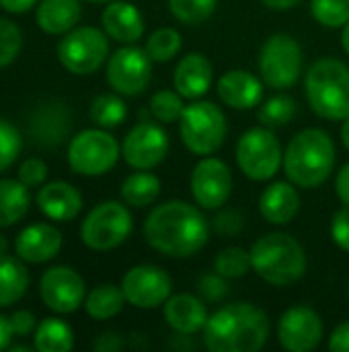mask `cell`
<instances>
[{
	"mask_svg": "<svg viewBox=\"0 0 349 352\" xmlns=\"http://www.w3.org/2000/svg\"><path fill=\"white\" fill-rule=\"evenodd\" d=\"M6 252H8V241L4 235H0V256H6Z\"/></svg>",
	"mask_w": 349,
	"mask_h": 352,
	"instance_id": "obj_55",
	"label": "cell"
},
{
	"mask_svg": "<svg viewBox=\"0 0 349 352\" xmlns=\"http://www.w3.org/2000/svg\"><path fill=\"white\" fill-rule=\"evenodd\" d=\"M109 35L97 27H76L58 43L62 66L78 76L97 72L109 56Z\"/></svg>",
	"mask_w": 349,
	"mask_h": 352,
	"instance_id": "obj_11",
	"label": "cell"
},
{
	"mask_svg": "<svg viewBox=\"0 0 349 352\" xmlns=\"http://www.w3.org/2000/svg\"><path fill=\"white\" fill-rule=\"evenodd\" d=\"M183 39L179 35L177 29L173 27H160L154 33H150V37L146 39V54L150 56L152 62H169L173 60L179 52H181Z\"/></svg>",
	"mask_w": 349,
	"mask_h": 352,
	"instance_id": "obj_33",
	"label": "cell"
},
{
	"mask_svg": "<svg viewBox=\"0 0 349 352\" xmlns=\"http://www.w3.org/2000/svg\"><path fill=\"white\" fill-rule=\"evenodd\" d=\"M212 229L220 235V237H234L245 229V217L241 210L237 208H226L220 210L212 223Z\"/></svg>",
	"mask_w": 349,
	"mask_h": 352,
	"instance_id": "obj_41",
	"label": "cell"
},
{
	"mask_svg": "<svg viewBox=\"0 0 349 352\" xmlns=\"http://www.w3.org/2000/svg\"><path fill=\"white\" fill-rule=\"evenodd\" d=\"M88 2H111V0H88Z\"/></svg>",
	"mask_w": 349,
	"mask_h": 352,
	"instance_id": "obj_56",
	"label": "cell"
},
{
	"mask_svg": "<svg viewBox=\"0 0 349 352\" xmlns=\"http://www.w3.org/2000/svg\"><path fill=\"white\" fill-rule=\"evenodd\" d=\"M123 346H125V340L117 332H105L93 344V349L97 352H119Z\"/></svg>",
	"mask_w": 349,
	"mask_h": 352,
	"instance_id": "obj_46",
	"label": "cell"
},
{
	"mask_svg": "<svg viewBox=\"0 0 349 352\" xmlns=\"http://www.w3.org/2000/svg\"><path fill=\"white\" fill-rule=\"evenodd\" d=\"M84 280L68 266H53L43 272L39 280V297L47 309L56 314H74L84 305Z\"/></svg>",
	"mask_w": 349,
	"mask_h": 352,
	"instance_id": "obj_16",
	"label": "cell"
},
{
	"mask_svg": "<svg viewBox=\"0 0 349 352\" xmlns=\"http://www.w3.org/2000/svg\"><path fill=\"white\" fill-rule=\"evenodd\" d=\"M37 208L49 219L68 223L78 217L82 210V194L68 182H51L45 184L37 192Z\"/></svg>",
	"mask_w": 349,
	"mask_h": 352,
	"instance_id": "obj_22",
	"label": "cell"
},
{
	"mask_svg": "<svg viewBox=\"0 0 349 352\" xmlns=\"http://www.w3.org/2000/svg\"><path fill=\"white\" fill-rule=\"evenodd\" d=\"M294 116H296V101L290 95H276L267 99L257 111L261 126H267V128H282L290 124Z\"/></svg>",
	"mask_w": 349,
	"mask_h": 352,
	"instance_id": "obj_34",
	"label": "cell"
},
{
	"mask_svg": "<svg viewBox=\"0 0 349 352\" xmlns=\"http://www.w3.org/2000/svg\"><path fill=\"white\" fill-rule=\"evenodd\" d=\"M232 192L230 167L218 157H204L193 167L191 173V194L193 200L204 210H216L224 206Z\"/></svg>",
	"mask_w": 349,
	"mask_h": 352,
	"instance_id": "obj_14",
	"label": "cell"
},
{
	"mask_svg": "<svg viewBox=\"0 0 349 352\" xmlns=\"http://www.w3.org/2000/svg\"><path fill=\"white\" fill-rule=\"evenodd\" d=\"M341 47L346 50V54L349 56V23L344 25V31H341Z\"/></svg>",
	"mask_w": 349,
	"mask_h": 352,
	"instance_id": "obj_53",
	"label": "cell"
},
{
	"mask_svg": "<svg viewBox=\"0 0 349 352\" xmlns=\"http://www.w3.org/2000/svg\"><path fill=\"white\" fill-rule=\"evenodd\" d=\"M33 346L39 352H68L74 346L72 328L58 318H47L35 328Z\"/></svg>",
	"mask_w": 349,
	"mask_h": 352,
	"instance_id": "obj_30",
	"label": "cell"
},
{
	"mask_svg": "<svg viewBox=\"0 0 349 352\" xmlns=\"http://www.w3.org/2000/svg\"><path fill=\"white\" fill-rule=\"evenodd\" d=\"M163 314H165V322L181 336L204 332L206 322L210 318L206 305L195 295H189V293L169 297Z\"/></svg>",
	"mask_w": 349,
	"mask_h": 352,
	"instance_id": "obj_24",
	"label": "cell"
},
{
	"mask_svg": "<svg viewBox=\"0 0 349 352\" xmlns=\"http://www.w3.org/2000/svg\"><path fill=\"white\" fill-rule=\"evenodd\" d=\"M197 291L208 299V301H222L228 293V285L226 278L222 274H206L202 276V280L197 283Z\"/></svg>",
	"mask_w": 349,
	"mask_h": 352,
	"instance_id": "obj_43",
	"label": "cell"
},
{
	"mask_svg": "<svg viewBox=\"0 0 349 352\" xmlns=\"http://www.w3.org/2000/svg\"><path fill=\"white\" fill-rule=\"evenodd\" d=\"M125 295L121 291V287L115 285H101L97 289H93L86 299H84V309L93 320H111L115 318L123 305H125Z\"/></svg>",
	"mask_w": 349,
	"mask_h": 352,
	"instance_id": "obj_31",
	"label": "cell"
},
{
	"mask_svg": "<svg viewBox=\"0 0 349 352\" xmlns=\"http://www.w3.org/2000/svg\"><path fill=\"white\" fill-rule=\"evenodd\" d=\"M331 237L344 252H349V206L337 210L331 221Z\"/></svg>",
	"mask_w": 349,
	"mask_h": 352,
	"instance_id": "obj_44",
	"label": "cell"
},
{
	"mask_svg": "<svg viewBox=\"0 0 349 352\" xmlns=\"http://www.w3.org/2000/svg\"><path fill=\"white\" fill-rule=\"evenodd\" d=\"M10 326H12L14 336H27L37 328V320L31 311L21 309V311H14L10 316Z\"/></svg>",
	"mask_w": 349,
	"mask_h": 352,
	"instance_id": "obj_45",
	"label": "cell"
},
{
	"mask_svg": "<svg viewBox=\"0 0 349 352\" xmlns=\"http://www.w3.org/2000/svg\"><path fill=\"white\" fill-rule=\"evenodd\" d=\"M218 97L232 109L245 111L261 103L263 82L247 70H228L218 78Z\"/></svg>",
	"mask_w": 349,
	"mask_h": 352,
	"instance_id": "obj_20",
	"label": "cell"
},
{
	"mask_svg": "<svg viewBox=\"0 0 349 352\" xmlns=\"http://www.w3.org/2000/svg\"><path fill=\"white\" fill-rule=\"evenodd\" d=\"M134 221L128 206L107 200L97 204L80 227V239L95 252H109L121 245L132 233Z\"/></svg>",
	"mask_w": 349,
	"mask_h": 352,
	"instance_id": "obj_9",
	"label": "cell"
},
{
	"mask_svg": "<svg viewBox=\"0 0 349 352\" xmlns=\"http://www.w3.org/2000/svg\"><path fill=\"white\" fill-rule=\"evenodd\" d=\"M251 266L261 280L274 287H290L304 276L306 254L292 235L269 233L253 243Z\"/></svg>",
	"mask_w": 349,
	"mask_h": 352,
	"instance_id": "obj_4",
	"label": "cell"
},
{
	"mask_svg": "<svg viewBox=\"0 0 349 352\" xmlns=\"http://www.w3.org/2000/svg\"><path fill=\"white\" fill-rule=\"evenodd\" d=\"M335 192L339 196V200L349 206V163L341 167V171L337 173V179H335Z\"/></svg>",
	"mask_w": 349,
	"mask_h": 352,
	"instance_id": "obj_48",
	"label": "cell"
},
{
	"mask_svg": "<svg viewBox=\"0 0 349 352\" xmlns=\"http://www.w3.org/2000/svg\"><path fill=\"white\" fill-rule=\"evenodd\" d=\"M8 351L10 352H29L31 349H29V346H25V344H10V346H8Z\"/></svg>",
	"mask_w": 349,
	"mask_h": 352,
	"instance_id": "obj_54",
	"label": "cell"
},
{
	"mask_svg": "<svg viewBox=\"0 0 349 352\" xmlns=\"http://www.w3.org/2000/svg\"><path fill=\"white\" fill-rule=\"evenodd\" d=\"M311 12L323 27H344L349 23V0H313Z\"/></svg>",
	"mask_w": 349,
	"mask_h": 352,
	"instance_id": "obj_38",
	"label": "cell"
},
{
	"mask_svg": "<svg viewBox=\"0 0 349 352\" xmlns=\"http://www.w3.org/2000/svg\"><path fill=\"white\" fill-rule=\"evenodd\" d=\"M121 148L105 128H91L78 132L68 144V165L74 173L84 177H99L109 173Z\"/></svg>",
	"mask_w": 349,
	"mask_h": 352,
	"instance_id": "obj_7",
	"label": "cell"
},
{
	"mask_svg": "<svg viewBox=\"0 0 349 352\" xmlns=\"http://www.w3.org/2000/svg\"><path fill=\"white\" fill-rule=\"evenodd\" d=\"M12 336H14V332H12V326H10V318H4L0 314V351L10 346Z\"/></svg>",
	"mask_w": 349,
	"mask_h": 352,
	"instance_id": "obj_50",
	"label": "cell"
},
{
	"mask_svg": "<svg viewBox=\"0 0 349 352\" xmlns=\"http://www.w3.org/2000/svg\"><path fill=\"white\" fill-rule=\"evenodd\" d=\"M329 351L333 352H349V322L339 324L331 338H329Z\"/></svg>",
	"mask_w": 349,
	"mask_h": 352,
	"instance_id": "obj_47",
	"label": "cell"
},
{
	"mask_svg": "<svg viewBox=\"0 0 349 352\" xmlns=\"http://www.w3.org/2000/svg\"><path fill=\"white\" fill-rule=\"evenodd\" d=\"M175 89L183 95V99L195 101L204 97L214 82L212 62L204 54H187L179 60L173 74Z\"/></svg>",
	"mask_w": 349,
	"mask_h": 352,
	"instance_id": "obj_21",
	"label": "cell"
},
{
	"mask_svg": "<svg viewBox=\"0 0 349 352\" xmlns=\"http://www.w3.org/2000/svg\"><path fill=\"white\" fill-rule=\"evenodd\" d=\"M323 332L325 326L321 316L306 305L290 307L278 324V340L290 352L315 351L323 340Z\"/></svg>",
	"mask_w": 349,
	"mask_h": 352,
	"instance_id": "obj_17",
	"label": "cell"
},
{
	"mask_svg": "<svg viewBox=\"0 0 349 352\" xmlns=\"http://www.w3.org/2000/svg\"><path fill=\"white\" fill-rule=\"evenodd\" d=\"M179 132L183 144L200 157L216 153L226 138L228 124L222 109L210 101H193L185 105L179 120Z\"/></svg>",
	"mask_w": 349,
	"mask_h": 352,
	"instance_id": "obj_6",
	"label": "cell"
},
{
	"mask_svg": "<svg viewBox=\"0 0 349 352\" xmlns=\"http://www.w3.org/2000/svg\"><path fill=\"white\" fill-rule=\"evenodd\" d=\"M47 177V165L33 157V159H27L21 169H19V182H23L27 188H35V186H41Z\"/></svg>",
	"mask_w": 349,
	"mask_h": 352,
	"instance_id": "obj_42",
	"label": "cell"
},
{
	"mask_svg": "<svg viewBox=\"0 0 349 352\" xmlns=\"http://www.w3.org/2000/svg\"><path fill=\"white\" fill-rule=\"evenodd\" d=\"M300 210V196L292 182H276L259 196V212L272 225H288Z\"/></svg>",
	"mask_w": 349,
	"mask_h": 352,
	"instance_id": "obj_25",
	"label": "cell"
},
{
	"mask_svg": "<svg viewBox=\"0 0 349 352\" xmlns=\"http://www.w3.org/2000/svg\"><path fill=\"white\" fill-rule=\"evenodd\" d=\"M269 338V318L253 303H230L214 311L204 328L210 352H257Z\"/></svg>",
	"mask_w": 349,
	"mask_h": 352,
	"instance_id": "obj_2",
	"label": "cell"
},
{
	"mask_svg": "<svg viewBox=\"0 0 349 352\" xmlns=\"http://www.w3.org/2000/svg\"><path fill=\"white\" fill-rule=\"evenodd\" d=\"M23 47V33L19 25L0 16V68L10 66Z\"/></svg>",
	"mask_w": 349,
	"mask_h": 352,
	"instance_id": "obj_39",
	"label": "cell"
},
{
	"mask_svg": "<svg viewBox=\"0 0 349 352\" xmlns=\"http://www.w3.org/2000/svg\"><path fill=\"white\" fill-rule=\"evenodd\" d=\"M62 250V233L47 223L25 227L14 239V252L23 262L43 264L56 258Z\"/></svg>",
	"mask_w": 349,
	"mask_h": 352,
	"instance_id": "obj_19",
	"label": "cell"
},
{
	"mask_svg": "<svg viewBox=\"0 0 349 352\" xmlns=\"http://www.w3.org/2000/svg\"><path fill=\"white\" fill-rule=\"evenodd\" d=\"M214 270L218 274H222L224 278H241L249 270H253L251 252H247L243 248H226L216 256Z\"/></svg>",
	"mask_w": 349,
	"mask_h": 352,
	"instance_id": "obj_36",
	"label": "cell"
},
{
	"mask_svg": "<svg viewBox=\"0 0 349 352\" xmlns=\"http://www.w3.org/2000/svg\"><path fill=\"white\" fill-rule=\"evenodd\" d=\"M121 291L130 305L138 309H156L165 305L171 297L173 280L163 268L142 264L125 272L121 280Z\"/></svg>",
	"mask_w": 349,
	"mask_h": 352,
	"instance_id": "obj_13",
	"label": "cell"
},
{
	"mask_svg": "<svg viewBox=\"0 0 349 352\" xmlns=\"http://www.w3.org/2000/svg\"><path fill=\"white\" fill-rule=\"evenodd\" d=\"M39 0H0V6L6 10V12H14V14H21V12H27L31 10Z\"/></svg>",
	"mask_w": 349,
	"mask_h": 352,
	"instance_id": "obj_49",
	"label": "cell"
},
{
	"mask_svg": "<svg viewBox=\"0 0 349 352\" xmlns=\"http://www.w3.org/2000/svg\"><path fill=\"white\" fill-rule=\"evenodd\" d=\"M341 142H344V146L349 151V118L344 120V126H341Z\"/></svg>",
	"mask_w": 349,
	"mask_h": 352,
	"instance_id": "obj_52",
	"label": "cell"
},
{
	"mask_svg": "<svg viewBox=\"0 0 349 352\" xmlns=\"http://www.w3.org/2000/svg\"><path fill=\"white\" fill-rule=\"evenodd\" d=\"M282 161V144L267 126L247 130L237 142L239 169L253 182L272 179L280 171Z\"/></svg>",
	"mask_w": 349,
	"mask_h": 352,
	"instance_id": "obj_8",
	"label": "cell"
},
{
	"mask_svg": "<svg viewBox=\"0 0 349 352\" xmlns=\"http://www.w3.org/2000/svg\"><path fill=\"white\" fill-rule=\"evenodd\" d=\"M29 289V272L21 258L0 256V307H10L21 301Z\"/></svg>",
	"mask_w": 349,
	"mask_h": 352,
	"instance_id": "obj_28",
	"label": "cell"
},
{
	"mask_svg": "<svg viewBox=\"0 0 349 352\" xmlns=\"http://www.w3.org/2000/svg\"><path fill=\"white\" fill-rule=\"evenodd\" d=\"M70 130L72 116L62 101H45L29 118V136L39 148L62 146L70 136Z\"/></svg>",
	"mask_w": 349,
	"mask_h": 352,
	"instance_id": "obj_18",
	"label": "cell"
},
{
	"mask_svg": "<svg viewBox=\"0 0 349 352\" xmlns=\"http://www.w3.org/2000/svg\"><path fill=\"white\" fill-rule=\"evenodd\" d=\"M304 91L311 109L325 120L349 118V66L335 58H321L311 64Z\"/></svg>",
	"mask_w": 349,
	"mask_h": 352,
	"instance_id": "obj_5",
	"label": "cell"
},
{
	"mask_svg": "<svg viewBox=\"0 0 349 352\" xmlns=\"http://www.w3.org/2000/svg\"><path fill=\"white\" fill-rule=\"evenodd\" d=\"M29 188L16 179H0V229L16 225L29 210Z\"/></svg>",
	"mask_w": 349,
	"mask_h": 352,
	"instance_id": "obj_27",
	"label": "cell"
},
{
	"mask_svg": "<svg viewBox=\"0 0 349 352\" xmlns=\"http://www.w3.org/2000/svg\"><path fill=\"white\" fill-rule=\"evenodd\" d=\"M218 0H169L173 16L185 25H200L212 16Z\"/></svg>",
	"mask_w": 349,
	"mask_h": 352,
	"instance_id": "obj_37",
	"label": "cell"
},
{
	"mask_svg": "<svg viewBox=\"0 0 349 352\" xmlns=\"http://www.w3.org/2000/svg\"><path fill=\"white\" fill-rule=\"evenodd\" d=\"M267 8L272 10H290L294 8L300 0H261Z\"/></svg>",
	"mask_w": 349,
	"mask_h": 352,
	"instance_id": "obj_51",
	"label": "cell"
},
{
	"mask_svg": "<svg viewBox=\"0 0 349 352\" xmlns=\"http://www.w3.org/2000/svg\"><path fill=\"white\" fill-rule=\"evenodd\" d=\"M210 237L208 219L193 204L169 200L150 210L144 221L146 243L167 258H189Z\"/></svg>",
	"mask_w": 349,
	"mask_h": 352,
	"instance_id": "obj_1",
	"label": "cell"
},
{
	"mask_svg": "<svg viewBox=\"0 0 349 352\" xmlns=\"http://www.w3.org/2000/svg\"><path fill=\"white\" fill-rule=\"evenodd\" d=\"M82 6L78 0H41L37 4V25L49 35H66L80 21Z\"/></svg>",
	"mask_w": 349,
	"mask_h": 352,
	"instance_id": "obj_26",
	"label": "cell"
},
{
	"mask_svg": "<svg viewBox=\"0 0 349 352\" xmlns=\"http://www.w3.org/2000/svg\"><path fill=\"white\" fill-rule=\"evenodd\" d=\"M160 194V179L150 173L138 169V173H132L121 184V198L128 206L134 208H146L150 206Z\"/></svg>",
	"mask_w": 349,
	"mask_h": 352,
	"instance_id": "obj_29",
	"label": "cell"
},
{
	"mask_svg": "<svg viewBox=\"0 0 349 352\" xmlns=\"http://www.w3.org/2000/svg\"><path fill=\"white\" fill-rule=\"evenodd\" d=\"M128 118V107L123 103V99L111 93L99 95L95 97L93 105H91V120L99 126V128H117L125 122Z\"/></svg>",
	"mask_w": 349,
	"mask_h": 352,
	"instance_id": "obj_32",
	"label": "cell"
},
{
	"mask_svg": "<svg viewBox=\"0 0 349 352\" xmlns=\"http://www.w3.org/2000/svg\"><path fill=\"white\" fill-rule=\"evenodd\" d=\"M23 148V136L21 132L6 120L0 118V173L6 171Z\"/></svg>",
	"mask_w": 349,
	"mask_h": 352,
	"instance_id": "obj_40",
	"label": "cell"
},
{
	"mask_svg": "<svg viewBox=\"0 0 349 352\" xmlns=\"http://www.w3.org/2000/svg\"><path fill=\"white\" fill-rule=\"evenodd\" d=\"M183 111H185V103H183V95L179 91L163 89V91L154 93L150 99V113L163 124L179 122Z\"/></svg>",
	"mask_w": 349,
	"mask_h": 352,
	"instance_id": "obj_35",
	"label": "cell"
},
{
	"mask_svg": "<svg viewBox=\"0 0 349 352\" xmlns=\"http://www.w3.org/2000/svg\"><path fill=\"white\" fill-rule=\"evenodd\" d=\"M152 78V60L136 43L119 47L107 62V80L111 89L125 97L140 95Z\"/></svg>",
	"mask_w": 349,
	"mask_h": 352,
	"instance_id": "obj_12",
	"label": "cell"
},
{
	"mask_svg": "<svg viewBox=\"0 0 349 352\" xmlns=\"http://www.w3.org/2000/svg\"><path fill=\"white\" fill-rule=\"evenodd\" d=\"M335 167L333 138L321 128L300 130L284 153V171L296 188L323 186Z\"/></svg>",
	"mask_w": 349,
	"mask_h": 352,
	"instance_id": "obj_3",
	"label": "cell"
},
{
	"mask_svg": "<svg viewBox=\"0 0 349 352\" xmlns=\"http://www.w3.org/2000/svg\"><path fill=\"white\" fill-rule=\"evenodd\" d=\"M101 23H103L105 33L123 45L136 43L144 35L142 12L132 2L111 0L109 6H105L101 14Z\"/></svg>",
	"mask_w": 349,
	"mask_h": 352,
	"instance_id": "obj_23",
	"label": "cell"
},
{
	"mask_svg": "<svg viewBox=\"0 0 349 352\" xmlns=\"http://www.w3.org/2000/svg\"><path fill=\"white\" fill-rule=\"evenodd\" d=\"M259 72L267 87L290 89L302 74V47L288 33H274L259 52Z\"/></svg>",
	"mask_w": 349,
	"mask_h": 352,
	"instance_id": "obj_10",
	"label": "cell"
},
{
	"mask_svg": "<svg viewBox=\"0 0 349 352\" xmlns=\"http://www.w3.org/2000/svg\"><path fill=\"white\" fill-rule=\"evenodd\" d=\"M169 153V136L163 126L154 122H140L136 124L121 144V155L125 163L134 169H154L165 161Z\"/></svg>",
	"mask_w": 349,
	"mask_h": 352,
	"instance_id": "obj_15",
	"label": "cell"
}]
</instances>
